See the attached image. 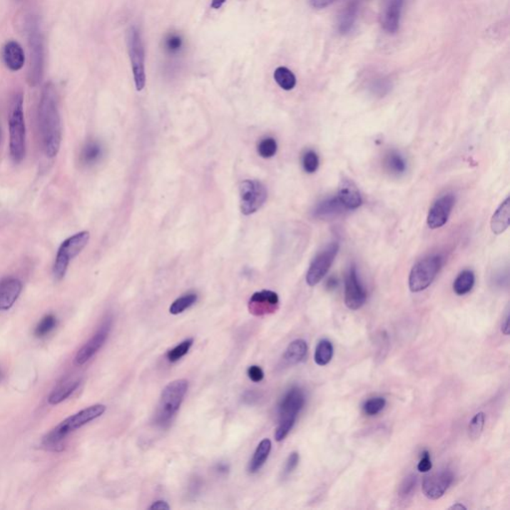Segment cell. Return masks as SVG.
Instances as JSON below:
<instances>
[{
  "label": "cell",
  "mask_w": 510,
  "mask_h": 510,
  "mask_svg": "<svg viewBox=\"0 0 510 510\" xmlns=\"http://www.w3.org/2000/svg\"><path fill=\"white\" fill-rule=\"evenodd\" d=\"M443 265V258L432 255L419 261L414 266L409 277V287L412 292H421L433 283Z\"/></svg>",
  "instance_id": "obj_8"
},
{
  "label": "cell",
  "mask_w": 510,
  "mask_h": 510,
  "mask_svg": "<svg viewBox=\"0 0 510 510\" xmlns=\"http://www.w3.org/2000/svg\"><path fill=\"white\" fill-rule=\"evenodd\" d=\"M128 45L136 88L138 91H142L146 85L145 49L142 36L137 27L131 29Z\"/></svg>",
  "instance_id": "obj_9"
},
{
  "label": "cell",
  "mask_w": 510,
  "mask_h": 510,
  "mask_svg": "<svg viewBox=\"0 0 510 510\" xmlns=\"http://www.w3.org/2000/svg\"><path fill=\"white\" fill-rule=\"evenodd\" d=\"M336 0H309V4L315 9H324L332 5Z\"/></svg>",
  "instance_id": "obj_44"
},
{
  "label": "cell",
  "mask_w": 510,
  "mask_h": 510,
  "mask_svg": "<svg viewBox=\"0 0 510 510\" xmlns=\"http://www.w3.org/2000/svg\"><path fill=\"white\" fill-rule=\"evenodd\" d=\"M334 349L332 343L327 339H322L319 341L317 347H316L315 355L314 360L318 366H326L332 360Z\"/></svg>",
  "instance_id": "obj_28"
},
{
  "label": "cell",
  "mask_w": 510,
  "mask_h": 510,
  "mask_svg": "<svg viewBox=\"0 0 510 510\" xmlns=\"http://www.w3.org/2000/svg\"><path fill=\"white\" fill-rule=\"evenodd\" d=\"M278 304H280V297L277 293L271 290H262L251 296L248 309L253 315L263 316L275 312Z\"/></svg>",
  "instance_id": "obj_17"
},
{
  "label": "cell",
  "mask_w": 510,
  "mask_h": 510,
  "mask_svg": "<svg viewBox=\"0 0 510 510\" xmlns=\"http://www.w3.org/2000/svg\"><path fill=\"white\" fill-rule=\"evenodd\" d=\"M240 190V210L243 215H250L257 212L267 200V190L257 180H243Z\"/></svg>",
  "instance_id": "obj_10"
},
{
  "label": "cell",
  "mask_w": 510,
  "mask_h": 510,
  "mask_svg": "<svg viewBox=\"0 0 510 510\" xmlns=\"http://www.w3.org/2000/svg\"><path fill=\"white\" fill-rule=\"evenodd\" d=\"M215 471L220 474H227L228 471H230V466L228 464H225V462H220L217 466H215Z\"/></svg>",
  "instance_id": "obj_48"
},
{
  "label": "cell",
  "mask_w": 510,
  "mask_h": 510,
  "mask_svg": "<svg viewBox=\"0 0 510 510\" xmlns=\"http://www.w3.org/2000/svg\"><path fill=\"white\" fill-rule=\"evenodd\" d=\"M105 411H106V406L104 404H94L89 408L82 409L79 413L73 414L44 437L42 446L51 451H58V448L62 447L63 439H65L68 434L99 418Z\"/></svg>",
  "instance_id": "obj_3"
},
{
  "label": "cell",
  "mask_w": 510,
  "mask_h": 510,
  "mask_svg": "<svg viewBox=\"0 0 510 510\" xmlns=\"http://www.w3.org/2000/svg\"><path fill=\"white\" fill-rule=\"evenodd\" d=\"M188 389V382L185 379L170 382L165 387L155 414V423L157 426L165 428L170 424V421L180 408Z\"/></svg>",
  "instance_id": "obj_5"
},
{
  "label": "cell",
  "mask_w": 510,
  "mask_h": 510,
  "mask_svg": "<svg viewBox=\"0 0 510 510\" xmlns=\"http://www.w3.org/2000/svg\"><path fill=\"white\" fill-rule=\"evenodd\" d=\"M305 404V395L298 387H293L284 394L280 403V423L275 431V439L282 442L290 433L296 419Z\"/></svg>",
  "instance_id": "obj_6"
},
{
  "label": "cell",
  "mask_w": 510,
  "mask_h": 510,
  "mask_svg": "<svg viewBox=\"0 0 510 510\" xmlns=\"http://www.w3.org/2000/svg\"><path fill=\"white\" fill-rule=\"evenodd\" d=\"M193 344V339L190 338L187 340L183 341L182 343L178 344L172 350H170L167 353L168 360L175 363L183 358V356L187 355L190 349L192 348Z\"/></svg>",
  "instance_id": "obj_34"
},
{
  "label": "cell",
  "mask_w": 510,
  "mask_h": 510,
  "mask_svg": "<svg viewBox=\"0 0 510 510\" xmlns=\"http://www.w3.org/2000/svg\"><path fill=\"white\" fill-rule=\"evenodd\" d=\"M509 330H510V327H509V314L507 313V314H506V318H504V322H502L501 331H502V333L504 334V335H506V336H507V335H509Z\"/></svg>",
  "instance_id": "obj_47"
},
{
  "label": "cell",
  "mask_w": 510,
  "mask_h": 510,
  "mask_svg": "<svg viewBox=\"0 0 510 510\" xmlns=\"http://www.w3.org/2000/svg\"><path fill=\"white\" fill-rule=\"evenodd\" d=\"M271 448H272V444H271L270 439H265L260 442L255 449V453L253 454L250 464H248V472L250 474H256V472L260 471L261 467L265 466L266 459L270 457Z\"/></svg>",
  "instance_id": "obj_25"
},
{
  "label": "cell",
  "mask_w": 510,
  "mask_h": 510,
  "mask_svg": "<svg viewBox=\"0 0 510 510\" xmlns=\"http://www.w3.org/2000/svg\"><path fill=\"white\" fill-rule=\"evenodd\" d=\"M197 294H185V295L182 296V297L178 298L177 300L170 305V313L173 314V315H178V314L185 312L187 309L192 307L193 304L197 302Z\"/></svg>",
  "instance_id": "obj_31"
},
{
  "label": "cell",
  "mask_w": 510,
  "mask_h": 510,
  "mask_svg": "<svg viewBox=\"0 0 510 510\" xmlns=\"http://www.w3.org/2000/svg\"><path fill=\"white\" fill-rule=\"evenodd\" d=\"M364 0H348L345 6L342 9L338 17V31L341 34H350L358 20L362 4Z\"/></svg>",
  "instance_id": "obj_18"
},
{
  "label": "cell",
  "mask_w": 510,
  "mask_h": 510,
  "mask_svg": "<svg viewBox=\"0 0 510 510\" xmlns=\"http://www.w3.org/2000/svg\"><path fill=\"white\" fill-rule=\"evenodd\" d=\"M432 467H433V464H432L431 456H429V452H424L418 464V471L428 472L431 471Z\"/></svg>",
  "instance_id": "obj_43"
},
{
  "label": "cell",
  "mask_w": 510,
  "mask_h": 510,
  "mask_svg": "<svg viewBox=\"0 0 510 510\" xmlns=\"http://www.w3.org/2000/svg\"><path fill=\"white\" fill-rule=\"evenodd\" d=\"M367 293L359 280L355 266H352L346 275L345 304L351 310H358L365 304Z\"/></svg>",
  "instance_id": "obj_14"
},
{
  "label": "cell",
  "mask_w": 510,
  "mask_h": 510,
  "mask_svg": "<svg viewBox=\"0 0 510 510\" xmlns=\"http://www.w3.org/2000/svg\"><path fill=\"white\" fill-rule=\"evenodd\" d=\"M227 0H213L212 7L213 9H220L225 4Z\"/></svg>",
  "instance_id": "obj_49"
},
{
  "label": "cell",
  "mask_w": 510,
  "mask_h": 510,
  "mask_svg": "<svg viewBox=\"0 0 510 510\" xmlns=\"http://www.w3.org/2000/svg\"><path fill=\"white\" fill-rule=\"evenodd\" d=\"M327 285L329 288H336V286H337V281L331 278V280H329Z\"/></svg>",
  "instance_id": "obj_50"
},
{
  "label": "cell",
  "mask_w": 510,
  "mask_h": 510,
  "mask_svg": "<svg viewBox=\"0 0 510 510\" xmlns=\"http://www.w3.org/2000/svg\"><path fill=\"white\" fill-rule=\"evenodd\" d=\"M21 291L22 283L17 278L7 277L0 281V311L11 308Z\"/></svg>",
  "instance_id": "obj_20"
},
{
  "label": "cell",
  "mask_w": 510,
  "mask_h": 510,
  "mask_svg": "<svg viewBox=\"0 0 510 510\" xmlns=\"http://www.w3.org/2000/svg\"><path fill=\"white\" fill-rule=\"evenodd\" d=\"M466 509V506H464V504H454L453 506H451V509Z\"/></svg>",
  "instance_id": "obj_51"
},
{
  "label": "cell",
  "mask_w": 510,
  "mask_h": 510,
  "mask_svg": "<svg viewBox=\"0 0 510 510\" xmlns=\"http://www.w3.org/2000/svg\"><path fill=\"white\" fill-rule=\"evenodd\" d=\"M257 152L260 157L270 159L277 152V143L273 138H265L258 145Z\"/></svg>",
  "instance_id": "obj_37"
},
{
  "label": "cell",
  "mask_w": 510,
  "mask_h": 510,
  "mask_svg": "<svg viewBox=\"0 0 510 510\" xmlns=\"http://www.w3.org/2000/svg\"><path fill=\"white\" fill-rule=\"evenodd\" d=\"M39 123L42 149L46 157H56L62 142V125L58 107L56 88L53 83L45 84L40 97Z\"/></svg>",
  "instance_id": "obj_1"
},
{
  "label": "cell",
  "mask_w": 510,
  "mask_h": 510,
  "mask_svg": "<svg viewBox=\"0 0 510 510\" xmlns=\"http://www.w3.org/2000/svg\"><path fill=\"white\" fill-rule=\"evenodd\" d=\"M417 476L414 474L407 476L402 482L401 486H399V496L407 499L413 494L414 489H416L417 486Z\"/></svg>",
  "instance_id": "obj_40"
},
{
  "label": "cell",
  "mask_w": 510,
  "mask_h": 510,
  "mask_svg": "<svg viewBox=\"0 0 510 510\" xmlns=\"http://www.w3.org/2000/svg\"><path fill=\"white\" fill-rule=\"evenodd\" d=\"M27 40L29 47V81L30 86L36 87L44 77V39L39 17L29 15L25 22Z\"/></svg>",
  "instance_id": "obj_4"
},
{
  "label": "cell",
  "mask_w": 510,
  "mask_h": 510,
  "mask_svg": "<svg viewBox=\"0 0 510 510\" xmlns=\"http://www.w3.org/2000/svg\"><path fill=\"white\" fill-rule=\"evenodd\" d=\"M111 328L112 318L108 317L98 329L97 332L93 335V337L78 352L76 358H75L77 365H84L102 348L107 338L109 337Z\"/></svg>",
  "instance_id": "obj_12"
},
{
  "label": "cell",
  "mask_w": 510,
  "mask_h": 510,
  "mask_svg": "<svg viewBox=\"0 0 510 510\" xmlns=\"http://www.w3.org/2000/svg\"><path fill=\"white\" fill-rule=\"evenodd\" d=\"M510 223V198H507L497 208L491 218V230L494 235H501L509 228Z\"/></svg>",
  "instance_id": "obj_23"
},
{
  "label": "cell",
  "mask_w": 510,
  "mask_h": 510,
  "mask_svg": "<svg viewBox=\"0 0 510 510\" xmlns=\"http://www.w3.org/2000/svg\"><path fill=\"white\" fill-rule=\"evenodd\" d=\"M303 169L306 173H313L318 170L319 158L314 151H308L303 155L302 159Z\"/></svg>",
  "instance_id": "obj_39"
},
{
  "label": "cell",
  "mask_w": 510,
  "mask_h": 510,
  "mask_svg": "<svg viewBox=\"0 0 510 510\" xmlns=\"http://www.w3.org/2000/svg\"><path fill=\"white\" fill-rule=\"evenodd\" d=\"M338 251L339 243H333L316 256L315 260L309 267L307 275H306V282L309 286L317 285L325 277L331 265H333Z\"/></svg>",
  "instance_id": "obj_11"
},
{
  "label": "cell",
  "mask_w": 510,
  "mask_h": 510,
  "mask_svg": "<svg viewBox=\"0 0 510 510\" xmlns=\"http://www.w3.org/2000/svg\"><path fill=\"white\" fill-rule=\"evenodd\" d=\"M406 0H386L381 14V24L388 34H396L401 24Z\"/></svg>",
  "instance_id": "obj_15"
},
{
  "label": "cell",
  "mask_w": 510,
  "mask_h": 510,
  "mask_svg": "<svg viewBox=\"0 0 510 510\" xmlns=\"http://www.w3.org/2000/svg\"><path fill=\"white\" fill-rule=\"evenodd\" d=\"M386 407V399L382 397L368 399L363 406L364 413L368 416H376Z\"/></svg>",
  "instance_id": "obj_38"
},
{
  "label": "cell",
  "mask_w": 510,
  "mask_h": 510,
  "mask_svg": "<svg viewBox=\"0 0 510 510\" xmlns=\"http://www.w3.org/2000/svg\"><path fill=\"white\" fill-rule=\"evenodd\" d=\"M385 163L387 169L392 173L402 175V173L406 172V160L399 153L391 152L390 154L387 155Z\"/></svg>",
  "instance_id": "obj_32"
},
{
  "label": "cell",
  "mask_w": 510,
  "mask_h": 510,
  "mask_svg": "<svg viewBox=\"0 0 510 510\" xmlns=\"http://www.w3.org/2000/svg\"><path fill=\"white\" fill-rule=\"evenodd\" d=\"M474 281H476V277H474L472 271H462L461 275L457 276V280H454V292H456L457 295H464V294L469 293L472 287H474Z\"/></svg>",
  "instance_id": "obj_29"
},
{
  "label": "cell",
  "mask_w": 510,
  "mask_h": 510,
  "mask_svg": "<svg viewBox=\"0 0 510 510\" xmlns=\"http://www.w3.org/2000/svg\"><path fill=\"white\" fill-rule=\"evenodd\" d=\"M56 324V317L52 315V314L44 316L42 320L39 323V325L36 326V328H35V336L39 338L45 337L47 334H49L53 330Z\"/></svg>",
  "instance_id": "obj_35"
},
{
  "label": "cell",
  "mask_w": 510,
  "mask_h": 510,
  "mask_svg": "<svg viewBox=\"0 0 510 510\" xmlns=\"http://www.w3.org/2000/svg\"><path fill=\"white\" fill-rule=\"evenodd\" d=\"M79 385L80 381L78 379H65L49 396V404H58L62 403L63 401L69 398L74 393V391L76 390Z\"/></svg>",
  "instance_id": "obj_24"
},
{
  "label": "cell",
  "mask_w": 510,
  "mask_h": 510,
  "mask_svg": "<svg viewBox=\"0 0 510 510\" xmlns=\"http://www.w3.org/2000/svg\"><path fill=\"white\" fill-rule=\"evenodd\" d=\"M90 240V233L88 231H81L76 235L70 236L66 240L63 241L58 250L56 260L53 266V275L55 280H62L66 275L70 262L88 245Z\"/></svg>",
  "instance_id": "obj_7"
},
{
  "label": "cell",
  "mask_w": 510,
  "mask_h": 510,
  "mask_svg": "<svg viewBox=\"0 0 510 510\" xmlns=\"http://www.w3.org/2000/svg\"><path fill=\"white\" fill-rule=\"evenodd\" d=\"M248 376L255 383H260L265 378V372L260 366L253 365L248 369Z\"/></svg>",
  "instance_id": "obj_42"
},
{
  "label": "cell",
  "mask_w": 510,
  "mask_h": 510,
  "mask_svg": "<svg viewBox=\"0 0 510 510\" xmlns=\"http://www.w3.org/2000/svg\"><path fill=\"white\" fill-rule=\"evenodd\" d=\"M338 198L344 208L356 210L362 205L360 190L356 183L348 178H342L338 188Z\"/></svg>",
  "instance_id": "obj_19"
},
{
  "label": "cell",
  "mask_w": 510,
  "mask_h": 510,
  "mask_svg": "<svg viewBox=\"0 0 510 510\" xmlns=\"http://www.w3.org/2000/svg\"><path fill=\"white\" fill-rule=\"evenodd\" d=\"M2 58H4L5 66L9 68L10 71H19L24 66V50L21 45L14 40H10L4 45V50H2Z\"/></svg>",
  "instance_id": "obj_21"
},
{
  "label": "cell",
  "mask_w": 510,
  "mask_h": 510,
  "mask_svg": "<svg viewBox=\"0 0 510 510\" xmlns=\"http://www.w3.org/2000/svg\"><path fill=\"white\" fill-rule=\"evenodd\" d=\"M1 377H2V375H1V371H0V381H1Z\"/></svg>",
  "instance_id": "obj_52"
},
{
  "label": "cell",
  "mask_w": 510,
  "mask_h": 510,
  "mask_svg": "<svg viewBox=\"0 0 510 510\" xmlns=\"http://www.w3.org/2000/svg\"><path fill=\"white\" fill-rule=\"evenodd\" d=\"M299 464V454L294 452V453L290 454L288 457L287 461H286L285 466H284L282 471L283 479H286L290 476L294 471H295L296 467H297Z\"/></svg>",
  "instance_id": "obj_41"
},
{
  "label": "cell",
  "mask_w": 510,
  "mask_h": 510,
  "mask_svg": "<svg viewBox=\"0 0 510 510\" xmlns=\"http://www.w3.org/2000/svg\"><path fill=\"white\" fill-rule=\"evenodd\" d=\"M308 346L307 343L302 339L291 342L286 349L285 353L283 355V361L286 365L294 366L302 362L307 355Z\"/></svg>",
  "instance_id": "obj_22"
},
{
  "label": "cell",
  "mask_w": 510,
  "mask_h": 510,
  "mask_svg": "<svg viewBox=\"0 0 510 510\" xmlns=\"http://www.w3.org/2000/svg\"><path fill=\"white\" fill-rule=\"evenodd\" d=\"M484 422H486V416L484 413H477L472 418L471 423L469 424V436L471 439H477L481 437L482 431L484 428Z\"/></svg>",
  "instance_id": "obj_36"
},
{
  "label": "cell",
  "mask_w": 510,
  "mask_h": 510,
  "mask_svg": "<svg viewBox=\"0 0 510 510\" xmlns=\"http://www.w3.org/2000/svg\"><path fill=\"white\" fill-rule=\"evenodd\" d=\"M275 80L285 91H290L296 86L295 75L286 67H278L275 70Z\"/></svg>",
  "instance_id": "obj_30"
},
{
  "label": "cell",
  "mask_w": 510,
  "mask_h": 510,
  "mask_svg": "<svg viewBox=\"0 0 510 510\" xmlns=\"http://www.w3.org/2000/svg\"><path fill=\"white\" fill-rule=\"evenodd\" d=\"M183 40L180 34L173 32L167 35L164 41L165 51L170 55L178 54L183 49Z\"/></svg>",
  "instance_id": "obj_33"
},
{
  "label": "cell",
  "mask_w": 510,
  "mask_h": 510,
  "mask_svg": "<svg viewBox=\"0 0 510 510\" xmlns=\"http://www.w3.org/2000/svg\"><path fill=\"white\" fill-rule=\"evenodd\" d=\"M453 472L449 469H444V471L427 476L424 479L423 486H422L424 496L432 501L441 499L453 484Z\"/></svg>",
  "instance_id": "obj_13"
},
{
  "label": "cell",
  "mask_w": 510,
  "mask_h": 510,
  "mask_svg": "<svg viewBox=\"0 0 510 510\" xmlns=\"http://www.w3.org/2000/svg\"><path fill=\"white\" fill-rule=\"evenodd\" d=\"M103 155V148L101 144L97 141H89L85 144L80 154V162L82 165L90 167L97 164L101 160Z\"/></svg>",
  "instance_id": "obj_27"
},
{
  "label": "cell",
  "mask_w": 510,
  "mask_h": 510,
  "mask_svg": "<svg viewBox=\"0 0 510 510\" xmlns=\"http://www.w3.org/2000/svg\"><path fill=\"white\" fill-rule=\"evenodd\" d=\"M258 399H260V394L253 391H248L245 394V396H243V401H245V403L248 404H253L256 403V402L258 401Z\"/></svg>",
  "instance_id": "obj_45"
},
{
  "label": "cell",
  "mask_w": 510,
  "mask_h": 510,
  "mask_svg": "<svg viewBox=\"0 0 510 510\" xmlns=\"http://www.w3.org/2000/svg\"><path fill=\"white\" fill-rule=\"evenodd\" d=\"M9 152L15 164L24 160L26 151V127L24 111V94L16 93L9 108Z\"/></svg>",
  "instance_id": "obj_2"
},
{
  "label": "cell",
  "mask_w": 510,
  "mask_h": 510,
  "mask_svg": "<svg viewBox=\"0 0 510 510\" xmlns=\"http://www.w3.org/2000/svg\"><path fill=\"white\" fill-rule=\"evenodd\" d=\"M150 509L168 510L170 509V506L169 504H168V502H165L164 501H158L154 502V504H153L152 506H150Z\"/></svg>",
  "instance_id": "obj_46"
},
{
  "label": "cell",
  "mask_w": 510,
  "mask_h": 510,
  "mask_svg": "<svg viewBox=\"0 0 510 510\" xmlns=\"http://www.w3.org/2000/svg\"><path fill=\"white\" fill-rule=\"evenodd\" d=\"M344 205H342L338 198H330L328 200H323L319 203L314 210V215L318 218H331L337 217L344 210Z\"/></svg>",
  "instance_id": "obj_26"
},
{
  "label": "cell",
  "mask_w": 510,
  "mask_h": 510,
  "mask_svg": "<svg viewBox=\"0 0 510 510\" xmlns=\"http://www.w3.org/2000/svg\"><path fill=\"white\" fill-rule=\"evenodd\" d=\"M454 195L449 193V195H444L443 197L439 198L436 203H434L433 207L429 210L428 215V225L432 230H437L444 227L448 222L449 215H451L452 210L454 205Z\"/></svg>",
  "instance_id": "obj_16"
}]
</instances>
